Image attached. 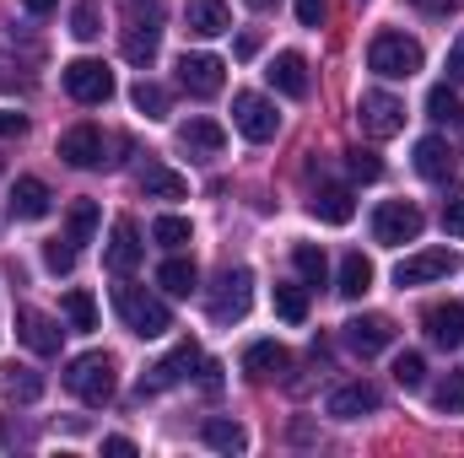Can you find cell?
<instances>
[{
    "mask_svg": "<svg viewBox=\"0 0 464 458\" xmlns=\"http://www.w3.org/2000/svg\"><path fill=\"white\" fill-rule=\"evenodd\" d=\"M114 313H119V324H124L130 335H140V340H162V335L173 329L168 302L151 297L146 286H114Z\"/></svg>",
    "mask_w": 464,
    "mask_h": 458,
    "instance_id": "6da1fadb",
    "label": "cell"
},
{
    "mask_svg": "<svg viewBox=\"0 0 464 458\" xmlns=\"http://www.w3.org/2000/svg\"><path fill=\"white\" fill-rule=\"evenodd\" d=\"M65 388L82 399V405H109L119 388V367L109 350H87V356H76L71 361V372H65Z\"/></svg>",
    "mask_w": 464,
    "mask_h": 458,
    "instance_id": "7a4b0ae2",
    "label": "cell"
},
{
    "mask_svg": "<svg viewBox=\"0 0 464 458\" xmlns=\"http://www.w3.org/2000/svg\"><path fill=\"white\" fill-rule=\"evenodd\" d=\"M367 71L383 76V81H411L421 71V43L405 38V33H378L367 43Z\"/></svg>",
    "mask_w": 464,
    "mask_h": 458,
    "instance_id": "3957f363",
    "label": "cell"
},
{
    "mask_svg": "<svg viewBox=\"0 0 464 458\" xmlns=\"http://www.w3.org/2000/svg\"><path fill=\"white\" fill-rule=\"evenodd\" d=\"M60 81H65V92H71L76 103H87V109H98V103L114 98V71H109L103 60H71V65L60 71Z\"/></svg>",
    "mask_w": 464,
    "mask_h": 458,
    "instance_id": "277c9868",
    "label": "cell"
},
{
    "mask_svg": "<svg viewBox=\"0 0 464 458\" xmlns=\"http://www.w3.org/2000/svg\"><path fill=\"white\" fill-rule=\"evenodd\" d=\"M427 227V216L411 205V200H383L378 211H372V237L383 243V248H400V243H416Z\"/></svg>",
    "mask_w": 464,
    "mask_h": 458,
    "instance_id": "5b68a950",
    "label": "cell"
},
{
    "mask_svg": "<svg viewBox=\"0 0 464 458\" xmlns=\"http://www.w3.org/2000/svg\"><path fill=\"white\" fill-rule=\"evenodd\" d=\"M459 270V253L454 248H416V253H405L400 264H394V286L405 291V286H427V281H443V275H454Z\"/></svg>",
    "mask_w": 464,
    "mask_h": 458,
    "instance_id": "8992f818",
    "label": "cell"
},
{
    "mask_svg": "<svg viewBox=\"0 0 464 458\" xmlns=\"http://www.w3.org/2000/svg\"><path fill=\"white\" fill-rule=\"evenodd\" d=\"M232 124H237L243 140H276L281 114H276L270 98H259V92H237V98H232Z\"/></svg>",
    "mask_w": 464,
    "mask_h": 458,
    "instance_id": "52a82bcc",
    "label": "cell"
},
{
    "mask_svg": "<svg viewBox=\"0 0 464 458\" xmlns=\"http://www.w3.org/2000/svg\"><path fill=\"white\" fill-rule=\"evenodd\" d=\"M356 124H362V135L389 140V135L405 129V103L389 98V92H362V103H356Z\"/></svg>",
    "mask_w": 464,
    "mask_h": 458,
    "instance_id": "ba28073f",
    "label": "cell"
},
{
    "mask_svg": "<svg viewBox=\"0 0 464 458\" xmlns=\"http://www.w3.org/2000/svg\"><path fill=\"white\" fill-rule=\"evenodd\" d=\"M254 302V275L248 270H222V281L211 286V319L217 324H237Z\"/></svg>",
    "mask_w": 464,
    "mask_h": 458,
    "instance_id": "9c48e42d",
    "label": "cell"
},
{
    "mask_svg": "<svg viewBox=\"0 0 464 458\" xmlns=\"http://www.w3.org/2000/svg\"><path fill=\"white\" fill-rule=\"evenodd\" d=\"M222 81H227V65H222L217 54H184V60H179V87H184L189 98H217Z\"/></svg>",
    "mask_w": 464,
    "mask_h": 458,
    "instance_id": "30bf717a",
    "label": "cell"
},
{
    "mask_svg": "<svg viewBox=\"0 0 464 458\" xmlns=\"http://www.w3.org/2000/svg\"><path fill=\"white\" fill-rule=\"evenodd\" d=\"M195 361H200V350H195V340H184L179 350H168L146 377H140V394H162V388H179L189 372H195Z\"/></svg>",
    "mask_w": 464,
    "mask_h": 458,
    "instance_id": "8fae6325",
    "label": "cell"
},
{
    "mask_svg": "<svg viewBox=\"0 0 464 458\" xmlns=\"http://www.w3.org/2000/svg\"><path fill=\"white\" fill-rule=\"evenodd\" d=\"M119 49H124V60H130V65H140V71H146V65L157 60V49H162L157 11H151L146 22H140V11H130V22H124V43H119Z\"/></svg>",
    "mask_w": 464,
    "mask_h": 458,
    "instance_id": "7c38bea8",
    "label": "cell"
},
{
    "mask_svg": "<svg viewBox=\"0 0 464 458\" xmlns=\"http://www.w3.org/2000/svg\"><path fill=\"white\" fill-rule=\"evenodd\" d=\"M341 340L367 361V356H378V350H389V345H394V324H389L383 313H362V319H351L346 329H341Z\"/></svg>",
    "mask_w": 464,
    "mask_h": 458,
    "instance_id": "4fadbf2b",
    "label": "cell"
},
{
    "mask_svg": "<svg viewBox=\"0 0 464 458\" xmlns=\"http://www.w3.org/2000/svg\"><path fill=\"white\" fill-rule=\"evenodd\" d=\"M103 129L98 124H76V129H65L60 135V157L71 162V167H103Z\"/></svg>",
    "mask_w": 464,
    "mask_h": 458,
    "instance_id": "5bb4252c",
    "label": "cell"
},
{
    "mask_svg": "<svg viewBox=\"0 0 464 458\" xmlns=\"http://www.w3.org/2000/svg\"><path fill=\"white\" fill-rule=\"evenodd\" d=\"M335 421H362V415H372L378 410V388L367 383V377H356V383H341L335 394H330V405H324Z\"/></svg>",
    "mask_w": 464,
    "mask_h": 458,
    "instance_id": "9a60e30c",
    "label": "cell"
},
{
    "mask_svg": "<svg viewBox=\"0 0 464 458\" xmlns=\"http://www.w3.org/2000/svg\"><path fill=\"white\" fill-rule=\"evenodd\" d=\"M427 340L438 345V350H459L464 345V302H438V308H427Z\"/></svg>",
    "mask_w": 464,
    "mask_h": 458,
    "instance_id": "2e32d148",
    "label": "cell"
},
{
    "mask_svg": "<svg viewBox=\"0 0 464 458\" xmlns=\"http://www.w3.org/2000/svg\"><path fill=\"white\" fill-rule=\"evenodd\" d=\"M308 211H314V222H324V227H346L351 216H356V200H351L346 184H319L314 200H308Z\"/></svg>",
    "mask_w": 464,
    "mask_h": 458,
    "instance_id": "e0dca14e",
    "label": "cell"
},
{
    "mask_svg": "<svg viewBox=\"0 0 464 458\" xmlns=\"http://www.w3.org/2000/svg\"><path fill=\"white\" fill-rule=\"evenodd\" d=\"M16 335H22V345H27V350H38V356H54L65 329H60L49 313H38V308H22V313H16Z\"/></svg>",
    "mask_w": 464,
    "mask_h": 458,
    "instance_id": "ac0fdd59",
    "label": "cell"
},
{
    "mask_svg": "<svg viewBox=\"0 0 464 458\" xmlns=\"http://www.w3.org/2000/svg\"><path fill=\"white\" fill-rule=\"evenodd\" d=\"M265 76H270V87H276L281 98H308V60H303L297 49H286V54H276Z\"/></svg>",
    "mask_w": 464,
    "mask_h": 458,
    "instance_id": "d6986e66",
    "label": "cell"
},
{
    "mask_svg": "<svg viewBox=\"0 0 464 458\" xmlns=\"http://www.w3.org/2000/svg\"><path fill=\"white\" fill-rule=\"evenodd\" d=\"M179 146H184L189 157H222L227 129H222L217 119H184V124H179Z\"/></svg>",
    "mask_w": 464,
    "mask_h": 458,
    "instance_id": "ffe728a7",
    "label": "cell"
},
{
    "mask_svg": "<svg viewBox=\"0 0 464 458\" xmlns=\"http://www.w3.org/2000/svg\"><path fill=\"white\" fill-rule=\"evenodd\" d=\"M184 22H189L195 38H222L232 27V11L227 0H184Z\"/></svg>",
    "mask_w": 464,
    "mask_h": 458,
    "instance_id": "44dd1931",
    "label": "cell"
},
{
    "mask_svg": "<svg viewBox=\"0 0 464 458\" xmlns=\"http://www.w3.org/2000/svg\"><path fill=\"white\" fill-rule=\"evenodd\" d=\"M49 205H54V195H49L44 178H16V184H11V216H22V222H44Z\"/></svg>",
    "mask_w": 464,
    "mask_h": 458,
    "instance_id": "7402d4cb",
    "label": "cell"
},
{
    "mask_svg": "<svg viewBox=\"0 0 464 458\" xmlns=\"http://www.w3.org/2000/svg\"><path fill=\"white\" fill-rule=\"evenodd\" d=\"M140 232L130 227V222H114V232H109V248H103V264L114 270V275H130L135 264H140Z\"/></svg>",
    "mask_w": 464,
    "mask_h": 458,
    "instance_id": "603a6c76",
    "label": "cell"
},
{
    "mask_svg": "<svg viewBox=\"0 0 464 458\" xmlns=\"http://www.w3.org/2000/svg\"><path fill=\"white\" fill-rule=\"evenodd\" d=\"M135 178H140V189H146L151 200H184V195H189L184 173H173V167H162V162H146Z\"/></svg>",
    "mask_w": 464,
    "mask_h": 458,
    "instance_id": "cb8c5ba5",
    "label": "cell"
},
{
    "mask_svg": "<svg viewBox=\"0 0 464 458\" xmlns=\"http://www.w3.org/2000/svg\"><path fill=\"white\" fill-rule=\"evenodd\" d=\"M449 167H454L449 140H443V135H421V140H416V173H421V178H449Z\"/></svg>",
    "mask_w": 464,
    "mask_h": 458,
    "instance_id": "d4e9b609",
    "label": "cell"
},
{
    "mask_svg": "<svg viewBox=\"0 0 464 458\" xmlns=\"http://www.w3.org/2000/svg\"><path fill=\"white\" fill-rule=\"evenodd\" d=\"M195 281H200V270H195V259H184V253H173V259L157 264V286H162L168 297H189Z\"/></svg>",
    "mask_w": 464,
    "mask_h": 458,
    "instance_id": "484cf974",
    "label": "cell"
},
{
    "mask_svg": "<svg viewBox=\"0 0 464 458\" xmlns=\"http://www.w3.org/2000/svg\"><path fill=\"white\" fill-rule=\"evenodd\" d=\"M335 291L356 302V297H367L372 291V259H362V253H346L341 259V281H335Z\"/></svg>",
    "mask_w": 464,
    "mask_h": 458,
    "instance_id": "4316f807",
    "label": "cell"
},
{
    "mask_svg": "<svg viewBox=\"0 0 464 458\" xmlns=\"http://www.w3.org/2000/svg\"><path fill=\"white\" fill-rule=\"evenodd\" d=\"M281 367H286V350L276 340H254L243 350V372H248V377H276Z\"/></svg>",
    "mask_w": 464,
    "mask_h": 458,
    "instance_id": "83f0119b",
    "label": "cell"
},
{
    "mask_svg": "<svg viewBox=\"0 0 464 458\" xmlns=\"http://www.w3.org/2000/svg\"><path fill=\"white\" fill-rule=\"evenodd\" d=\"M200 437H206V448H217V453H243V448H248V432H243L237 421H222V415H211V421L200 426Z\"/></svg>",
    "mask_w": 464,
    "mask_h": 458,
    "instance_id": "f1b7e54d",
    "label": "cell"
},
{
    "mask_svg": "<svg viewBox=\"0 0 464 458\" xmlns=\"http://www.w3.org/2000/svg\"><path fill=\"white\" fill-rule=\"evenodd\" d=\"M60 313H65V324L71 329H98V302H92V291H65V302H60Z\"/></svg>",
    "mask_w": 464,
    "mask_h": 458,
    "instance_id": "f546056e",
    "label": "cell"
},
{
    "mask_svg": "<svg viewBox=\"0 0 464 458\" xmlns=\"http://www.w3.org/2000/svg\"><path fill=\"white\" fill-rule=\"evenodd\" d=\"M292 264H297V275H303L308 286H324V275H330V259H324V248H314V243H297V248H292Z\"/></svg>",
    "mask_w": 464,
    "mask_h": 458,
    "instance_id": "4dcf8cb0",
    "label": "cell"
},
{
    "mask_svg": "<svg viewBox=\"0 0 464 458\" xmlns=\"http://www.w3.org/2000/svg\"><path fill=\"white\" fill-rule=\"evenodd\" d=\"M71 33H76L82 43L103 38V0H76V11H71Z\"/></svg>",
    "mask_w": 464,
    "mask_h": 458,
    "instance_id": "1f68e13d",
    "label": "cell"
},
{
    "mask_svg": "<svg viewBox=\"0 0 464 458\" xmlns=\"http://www.w3.org/2000/svg\"><path fill=\"white\" fill-rule=\"evenodd\" d=\"M92 232H98V200H76L71 205V222H65V237L82 248V243H92Z\"/></svg>",
    "mask_w": 464,
    "mask_h": 458,
    "instance_id": "d6a6232c",
    "label": "cell"
},
{
    "mask_svg": "<svg viewBox=\"0 0 464 458\" xmlns=\"http://www.w3.org/2000/svg\"><path fill=\"white\" fill-rule=\"evenodd\" d=\"M5 394L22 399V405H33V399L44 394V377H38L33 367H5Z\"/></svg>",
    "mask_w": 464,
    "mask_h": 458,
    "instance_id": "836d02e7",
    "label": "cell"
},
{
    "mask_svg": "<svg viewBox=\"0 0 464 458\" xmlns=\"http://www.w3.org/2000/svg\"><path fill=\"white\" fill-rule=\"evenodd\" d=\"M130 103L146 119H168V92H162L157 81H135V87H130Z\"/></svg>",
    "mask_w": 464,
    "mask_h": 458,
    "instance_id": "e575fe53",
    "label": "cell"
},
{
    "mask_svg": "<svg viewBox=\"0 0 464 458\" xmlns=\"http://www.w3.org/2000/svg\"><path fill=\"white\" fill-rule=\"evenodd\" d=\"M432 405H438L443 415H464V372H449V377L432 388Z\"/></svg>",
    "mask_w": 464,
    "mask_h": 458,
    "instance_id": "d590c367",
    "label": "cell"
},
{
    "mask_svg": "<svg viewBox=\"0 0 464 458\" xmlns=\"http://www.w3.org/2000/svg\"><path fill=\"white\" fill-rule=\"evenodd\" d=\"M276 313H281L286 324H303V319H308V291H303V286H276Z\"/></svg>",
    "mask_w": 464,
    "mask_h": 458,
    "instance_id": "8d00e7d4",
    "label": "cell"
},
{
    "mask_svg": "<svg viewBox=\"0 0 464 458\" xmlns=\"http://www.w3.org/2000/svg\"><path fill=\"white\" fill-rule=\"evenodd\" d=\"M427 114L438 119V124L459 119V92H454V81H443V87H432V92H427Z\"/></svg>",
    "mask_w": 464,
    "mask_h": 458,
    "instance_id": "74e56055",
    "label": "cell"
},
{
    "mask_svg": "<svg viewBox=\"0 0 464 458\" xmlns=\"http://www.w3.org/2000/svg\"><path fill=\"white\" fill-rule=\"evenodd\" d=\"M151 237H157L162 248H184L195 232H189V222H184V216H157V222H151Z\"/></svg>",
    "mask_w": 464,
    "mask_h": 458,
    "instance_id": "f35d334b",
    "label": "cell"
},
{
    "mask_svg": "<svg viewBox=\"0 0 464 458\" xmlns=\"http://www.w3.org/2000/svg\"><path fill=\"white\" fill-rule=\"evenodd\" d=\"M394 383H400V388H421V383H427V361H421L416 350L394 356Z\"/></svg>",
    "mask_w": 464,
    "mask_h": 458,
    "instance_id": "ab89813d",
    "label": "cell"
},
{
    "mask_svg": "<svg viewBox=\"0 0 464 458\" xmlns=\"http://www.w3.org/2000/svg\"><path fill=\"white\" fill-rule=\"evenodd\" d=\"M346 167H351V178L356 184H372V178H383V162H378V151H346Z\"/></svg>",
    "mask_w": 464,
    "mask_h": 458,
    "instance_id": "60d3db41",
    "label": "cell"
},
{
    "mask_svg": "<svg viewBox=\"0 0 464 458\" xmlns=\"http://www.w3.org/2000/svg\"><path fill=\"white\" fill-rule=\"evenodd\" d=\"M44 264H49L54 275L76 270V243H71V237H54V243H44Z\"/></svg>",
    "mask_w": 464,
    "mask_h": 458,
    "instance_id": "b9f144b4",
    "label": "cell"
},
{
    "mask_svg": "<svg viewBox=\"0 0 464 458\" xmlns=\"http://www.w3.org/2000/svg\"><path fill=\"white\" fill-rule=\"evenodd\" d=\"M443 232L464 237V189H449V200H443Z\"/></svg>",
    "mask_w": 464,
    "mask_h": 458,
    "instance_id": "7bdbcfd3",
    "label": "cell"
},
{
    "mask_svg": "<svg viewBox=\"0 0 464 458\" xmlns=\"http://www.w3.org/2000/svg\"><path fill=\"white\" fill-rule=\"evenodd\" d=\"M324 11H330V0H297V22H303V27H319Z\"/></svg>",
    "mask_w": 464,
    "mask_h": 458,
    "instance_id": "ee69618b",
    "label": "cell"
},
{
    "mask_svg": "<svg viewBox=\"0 0 464 458\" xmlns=\"http://www.w3.org/2000/svg\"><path fill=\"white\" fill-rule=\"evenodd\" d=\"M449 81H454V87H464V33H459V43L449 49Z\"/></svg>",
    "mask_w": 464,
    "mask_h": 458,
    "instance_id": "f6af8a7d",
    "label": "cell"
},
{
    "mask_svg": "<svg viewBox=\"0 0 464 458\" xmlns=\"http://www.w3.org/2000/svg\"><path fill=\"white\" fill-rule=\"evenodd\" d=\"M22 129H27V119L11 114V109H0V140H11V135H22Z\"/></svg>",
    "mask_w": 464,
    "mask_h": 458,
    "instance_id": "bcb514c9",
    "label": "cell"
},
{
    "mask_svg": "<svg viewBox=\"0 0 464 458\" xmlns=\"http://www.w3.org/2000/svg\"><path fill=\"white\" fill-rule=\"evenodd\" d=\"M103 453H114V458H135V443H130V437H109V443H103Z\"/></svg>",
    "mask_w": 464,
    "mask_h": 458,
    "instance_id": "7dc6e473",
    "label": "cell"
},
{
    "mask_svg": "<svg viewBox=\"0 0 464 458\" xmlns=\"http://www.w3.org/2000/svg\"><path fill=\"white\" fill-rule=\"evenodd\" d=\"M254 49H259V38H254V33H243V38H237V60H254Z\"/></svg>",
    "mask_w": 464,
    "mask_h": 458,
    "instance_id": "c3c4849f",
    "label": "cell"
},
{
    "mask_svg": "<svg viewBox=\"0 0 464 458\" xmlns=\"http://www.w3.org/2000/svg\"><path fill=\"white\" fill-rule=\"evenodd\" d=\"M22 5H27L33 16H49V11H54V0H22Z\"/></svg>",
    "mask_w": 464,
    "mask_h": 458,
    "instance_id": "681fc988",
    "label": "cell"
},
{
    "mask_svg": "<svg viewBox=\"0 0 464 458\" xmlns=\"http://www.w3.org/2000/svg\"><path fill=\"white\" fill-rule=\"evenodd\" d=\"M416 5H427V11H454V5H464V0H416Z\"/></svg>",
    "mask_w": 464,
    "mask_h": 458,
    "instance_id": "f907efd6",
    "label": "cell"
},
{
    "mask_svg": "<svg viewBox=\"0 0 464 458\" xmlns=\"http://www.w3.org/2000/svg\"><path fill=\"white\" fill-rule=\"evenodd\" d=\"M248 5H254V11H270V0H248Z\"/></svg>",
    "mask_w": 464,
    "mask_h": 458,
    "instance_id": "816d5d0a",
    "label": "cell"
},
{
    "mask_svg": "<svg viewBox=\"0 0 464 458\" xmlns=\"http://www.w3.org/2000/svg\"><path fill=\"white\" fill-rule=\"evenodd\" d=\"M459 124H464V109H459Z\"/></svg>",
    "mask_w": 464,
    "mask_h": 458,
    "instance_id": "f5cc1de1",
    "label": "cell"
}]
</instances>
